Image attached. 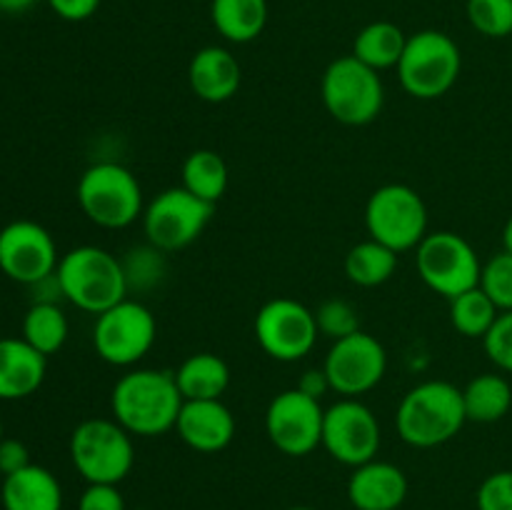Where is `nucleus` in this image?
I'll use <instances>...</instances> for the list:
<instances>
[{
    "label": "nucleus",
    "mask_w": 512,
    "mask_h": 510,
    "mask_svg": "<svg viewBox=\"0 0 512 510\" xmlns=\"http://www.w3.org/2000/svg\"><path fill=\"white\" fill-rule=\"evenodd\" d=\"M415 250H418L415 255L418 275L433 293L453 300L465 290L480 285L483 263L463 235L450 230L428 233Z\"/></svg>",
    "instance_id": "1a4fd4ad"
},
{
    "label": "nucleus",
    "mask_w": 512,
    "mask_h": 510,
    "mask_svg": "<svg viewBox=\"0 0 512 510\" xmlns=\"http://www.w3.org/2000/svg\"><path fill=\"white\" fill-rule=\"evenodd\" d=\"M48 5L58 18L80 23V20H88L98 13L100 0H48Z\"/></svg>",
    "instance_id": "4c0bfd02"
},
{
    "label": "nucleus",
    "mask_w": 512,
    "mask_h": 510,
    "mask_svg": "<svg viewBox=\"0 0 512 510\" xmlns=\"http://www.w3.org/2000/svg\"><path fill=\"white\" fill-rule=\"evenodd\" d=\"M183 400H220L230 385V368L215 353H195L175 370Z\"/></svg>",
    "instance_id": "4be33fe9"
},
{
    "label": "nucleus",
    "mask_w": 512,
    "mask_h": 510,
    "mask_svg": "<svg viewBox=\"0 0 512 510\" xmlns=\"http://www.w3.org/2000/svg\"><path fill=\"white\" fill-rule=\"evenodd\" d=\"M323 418L325 408L320 400L290 388L270 400L265 410V433L283 455L303 458L323 443Z\"/></svg>",
    "instance_id": "ddd939ff"
},
{
    "label": "nucleus",
    "mask_w": 512,
    "mask_h": 510,
    "mask_svg": "<svg viewBox=\"0 0 512 510\" xmlns=\"http://www.w3.org/2000/svg\"><path fill=\"white\" fill-rule=\"evenodd\" d=\"M78 205L90 223L120 230L143 218V188L120 163H95L80 175Z\"/></svg>",
    "instance_id": "20e7f679"
},
{
    "label": "nucleus",
    "mask_w": 512,
    "mask_h": 510,
    "mask_svg": "<svg viewBox=\"0 0 512 510\" xmlns=\"http://www.w3.org/2000/svg\"><path fill=\"white\" fill-rule=\"evenodd\" d=\"M468 423L463 390L448 380H425L403 395L395 413L398 435L413 448H438Z\"/></svg>",
    "instance_id": "f03ea898"
},
{
    "label": "nucleus",
    "mask_w": 512,
    "mask_h": 510,
    "mask_svg": "<svg viewBox=\"0 0 512 510\" xmlns=\"http://www.w3.org/2000/svg\"><path fill=\"white\" fill-rule=\"evenodd\" d=\"M0 440H3V423H0Z\"/></svg>",
    "instance_id": "37998d69"
},
{
    "label": "nucleus",
    "mask_w": 512,
    "mask_h": 510,
    "mask_svg": "<svg viewBox=\"0 0 512 510\" xmlns=\"http://www.w3.org/2000/svg\"><path fill=\"white\" fill-rule=\"evenodd\" d=\"M323 445L338 463L358 468L380 450L378 415L358 398H343L325 408Z\"/></svg>",
    "instance_id": "2eb2a0df"
},
{
    "label": "nucleus",
    "mask_w": 512,
    "mask_h": 510,
    "mask_svg": "<svg viewBox=\"0 0 512 510\" xmlns=\"http://www.w3.org/2000/svg\"><path fill=\"white\" fill-rule=\"evenodd\" d=\"M503 245L508 253H512V218L505 223V230H503Z\"/></svg>",
    "instance_id": "a19ab883"
},
{
    "label": "nucleus",
    "mask_w": 512,
    "mask_h": 510,
    "mask_svg": "<svg viewBox=\"0 0 512 510\" xmlns=\"http://www.w3.org/2000/svg\"><path fill=\"white\" fill-rule=\"evenodd\" d=\"M78 510H125V500L118 485L88 483V488L80 495Z\"/></svg>",
    "instance_id": "c9c22d12"
},
{
    "label": "nucleus",
    "mask_w": 512,
    "mask_h": 510,
    "mask_svg": "<svg viewBox=\"0 0 512 510\" xmlns=\"http://www.w3.org/2000/svg\"><path fill=\"white\" fill-rule=\"evenodd\" d=\"M243 80L238 58L228 48L205 45L190 58L188 83L190 90L205 103H225L233 98Z\"/></svg>",
    "instance_id": "6ab92c4d"
},
{
    "label": "nucleus",
    "mask_w": 512,
    "mask_h": 510,
    "mask_svg": "<svg viewBox=\"0 0 512 510\" xmlns=\"http://www.w3.org/2000/svg\"><path fill=\"white\" fill-rule=\"evenodd\" d=\"M395 68L405 93L418 100H435L458 83L463 55L448 33L420 30L408 38Z\"/></svg>",
    "instance_id": "39448f33"
},
{
    "label": "nucleus",
    "mask_w": 512,
    "mask_h": 510,
    "mask_svg": "<svg viewBox=\"0 0 512 510\" xmlns=\"http://www.w3.org/2000/svg\"><path fill=\"white\" fill-rule=\"evenodd\" d=\"M70 460L88 483L118 485L133 470V438L118 420L88 418L70 435Z\"/></svg>",
    "instance_id": "423d86ee"
},
{
    "label": "nucleus",
    "mask_w": 512,
    "mask_h": 510,
    "mask_svg": "<svg viewBox=\"0 0 512 510\" xmlns=\"http://www.w3.org/2000/svg\"><path fill=\"white\" fill-rule=\"evenodd\" d=\"M323 370L333 393L343 395V398H358L385 378L388 353L378 338L358 330V333L335 340L330 345Z\"/></svg>",
    "instance_id": "4468645a"
},
{
    "label": "nucleus",
    "mask_w": 512,
    "mask_h": 510,
    "mask_svg": "<svg viewBox=\"0 0 512 510\" xmlns=\"http://www.w3.org/2000/svg\"><path fill=\"white\" fill-rule=\"evenodd\" d=\"M5 510H63V488L43 465H33L5 475L0 490Z\"/></svg>",
    "instance_id": "412c9836"
},
{
    "label": "nucleus",
    "mask_w": 512,
    "mask_h": 510,
    "mask_svg": "<svg viewBox=\"0 0 512 510\" xmlns=\"http://www.w3.org/2000/svg\"><path fill=\"white\" fill-rule=\"evenodd\" d=\"M30 465V453L25 448L23 440H15V438H3L0 440V473L5 475H13L18 470L28 468Z\"/></svg>",
    "instance_id": "e433bc0d"
},
{
    "label": "nucleus",
    "mask_w": 512,
    "mask_h": 510,
    "mask_svg": "<svg viewBox=\"0 0 512 510\" xmlns=\"http://www.w3.org/2000/svg\"><path fill=\"white\" fill-rule=\"evenodd\" d=\"M215 205L180 188H168L155 195L143 210V233L160 253H175L200 238L213 218Z\"/></svg>",
    "instance_id": "9b49d317"
},
{
    "label": "nucleus",
    "mask_w": 512,
    "mask_h": 510,
    "mask_svg": "<svg viewBox=\"0 0 512 510\" xmlns=\"http://www.w3.org/2000/svg\"><path fill=\"white\" fill-rule=\"evenodd\" d=\"M465 13L470 25L485 38L512 35V0H468Z\"/></svg>",
    "instance_id": "c756f323"
},
{
    "label": "nucleus",
    "mask_w": 512,
    "mask_h": 510,
    "mask_svg": "<svg viewBox=\"0 0 512 510\" xmlns=\"http://www.w3.org/2000/svg\"><path fill=\"white\" fill-rule=\"evenodd\" d=\"M480 288H483L485 295L498 305L500 313L512 310V253L503 250V253L493 255V258L483 265Z\"/></svg>",
    "instance_id": "2f4dec72"
},
{
    "label": "nucleus",
    "mask_w": 512,
    "mask_h": 510,
    "mask_svg": "<svg viewBox=\"0 0 512 510\" xmlns=\"http://www.w3.org/2000/svg\"><path fill=\"white\" fill-rule=\"evenodd\" d=\"M295 388H298L300 393L310 395V398L320 400L325 393H330V380H328V375H325L323 368H310L300 375V380Z\"/></svg>",
    "instance_id": "58836bf2"
},
{
    "label": "nucleus",
    "mask_w": 512,
    "mask_h": 510,
    "mask_svg": "<svg viewBox=\"0 0 512 510\" xmlns=\"http://www.w3.org/2000/svg\"><path fill=\"white\" fill-rule=\"evenodd\" d=\"M58 268V248L43 225L33 220H13L0 230V270L10 280L38 285L53 278Z\"/></svg>",
    "instance_id": "dca6fc26"
},
{
    "label": "nucleus",
    "mask_w": 512,
    "mask_h": 510,
    "mask_svg": "<svg viewBox=\"0 0 512 510\" xmlns=\"http://www.w3.org/2000/svg\"><path fill=\"white\" fill-rule=\"evenodd\" d=\"M155 315L138 300H120L95 315L93 345L100 360L115 368H130L150 353L155 343Z\"/></svg>",
    "instance_id": "9d476101"
},
{
    "label": "nucleus",
    "mask_w": 512,
    "mask_h": 510,
    "mask_svg": "<svg viewBox=\"0 0 512 510\" xmlns=\"http://www.w3.org/2000/svg\"><path fill=\"white\" fill-rule=\"evenodd\" d=\"M210 20L228 43H250L268 25V0H213Z\"/></svg>",
    "instance_id": "5701e85b"
},
{
    "label": "nucleus",
    "mask_w": 512,
    "mask_h": 510,
    "mask_svg": "<svg viewBox=\"0 0 512 510\" xmlns=\"http://www.w3.org/2000/svg\"><path fill=\"white\" fill-rule=\"evenodd\" d=\"M175 373L170 370L138 368L125 373L110 393V410L130 435L155 438L175 430L183 408Z\"/></svg>",
    "instance_id": "f257e3e1"
},
{
    "label": "nucleus",
    "mask_w": 512,
    "mask_h": 510,
    "mask_svg": "<svg viewBox=\"0 0 512 510\" xmlns=\"http://www.w3.org/2000/svg\"><path fill=\"white\" fill-rule=\"evenodd\" d=\"M365 228L378 243L405 253L428 235V208L418 190L403 183H388L375 190L365 205Z\"/></svg>",
    "instance_id": "6e6552de"
},
{
    "label": "nucleus",
    "mask_w": 512,
    "mask_h": 510,
    "mask_svg": "<svg viewBox=\"0 0 512 510\" xmlns=\"http://www.w3.org/2000/svg\"><path fill=\"white\" fill-rule=\"evenodd\" d=\"M138 258H130L128 263H123L125 275H128V285L138 283L140 288H150L153 283H158L160 273H163V258H160V250L158 248H143V250H135Z\"/></svg>",
    "instance_id": "f704fd0d"
},
{
    "label": "nucleus",
    "mask_w": 512,
    "mask_h": 510,
    "mask_svg": "<svg viewBox=\"0 0 512 510\" xmlns=\"http://www.w3.org/2000/svg\"><path fill=\"white\" fill-rule=\"evenodd\" d=\"M288 510H315V508H310V505H295V508H288Z\"/></svg>",
    "instance_id": "79ce46f5"
},
{
    "label": "nucleus",
    "mask_w": 512,
    "mask_h": 510,
    "mask_svg": "<svg viewBox=\"0 0 512 510\" xmlns=\"http://www.w3.org/2000/svg\"><path fill=\"white\" fill-rule=\"evenodd\" d=\"M483 348L500 370L512 373V310L498 315L490 333L483 338Z\"/></svg>",
    "instance_id": "473e14b6"
},
{
    "label": "nucleus",
    "mask_w": 512,
    "mask_h": 510,
    "mask_svg": "<svg viewBox=\"0 0 512 510\" xmlns=\"http://www.w3.org/2000/svg\"><path fill=\"white\" fill-rule=\"evenodd\" d=\"M478 510H512V470H498L480 483Z\"/></svg>",
    "instance_id": "72a5a7b5"
},
{
    "label": "nucleus",
    "mask_w": 512,
    "mask_h": 510,
    "mask_svg": "<svg viewBox=\"0 0 512 510\" xmlns=\"http://www.w3.org/2000/svg\"><path fill=\"white\" fill-rule=\"evenodd\" d=\"M68 330V318L53 300L33 303L23 318V340L45 358L63 348L68 340Z\"/></svg>",
    "instance_id": "cd10ccee"
},
{
    "label": "nucleus",
    "mask_w": 512,
    "mask_h": 510,
    "mask_svg": "<svg viewBox=\"0 0 512 510\" xmlns=\"http://www.w3.org/2000/svg\"><path fill=\"white\" fill-rule=\"evenodd\" d=\"M175 430L188 448L218 453L233 443L235 415L223 400H185Z\"/></svg>",
    "instance_id": "f3484780"
},
{
    "label": "nucleus",
    "mask_w": 512,
    "mask_h": 510,
    "mask_svg": "<svg viewBox=\"0 0 512 510\" xmlns=\"http://www.w3.org/2000/svg\"><path fill=\"white\" fill-rule=\"evenodd\" d=\"M38 0H0V13H25Z\"/></svg>",
    "instance_id": "ea45409f"
},
{
    "label": "nucleus",
    "mask_w": 512,
    "mask_h": 510,
    "mask_svg": "<svg viewBox=\"0 0 512 510\" xmlns=\"http://www.w3.org/2000/svg\"><path fill=\"white\" fill-rule=\"evenodd\" d=\"M395 268H398V253L373 238L353 245L345 255V275L360 288H378L388 283Z\"/></svg>",
    "instance_id": "a878e982"
},
{
    "label": "nucleus",
    "mask_w": 512,
    "mask_h": 510,
    "mask_svg": "<svg viewBox=\"0 0 512 510\" xmlns=\"http://www.w3.org/2000/svg\"><path fill=\"white\" fill-rule=\"evenodd\" d=\"M408 498V478L385 460L358 465L348 480V500L355 510H398Z\"/></svg>",
    "instance_id": "a211bd4d"
},
{
    "label": "nucleus",
    "mask_w": 512,
    "mask_h": 510,
    "mask_svg": "<svg viewBox=\"0 0 512 510\" xmlns=\"http://www.w3.org/2000/svg\"><path fill=\"white\" fill-rule=\"evenodd\" d=\"M315 313V323H318V333L325 335L335 343L340 338H348V335L358 333L360 330V320H358V310L348 303V300L340 298H330L323 300L318 305Z\"/></svg>",
    "instance_id": "7c9ffc66"
},
{
    "label": "nucleus",
    "mask_w": 512,
    "mask_h": 510,
    "mask_svg": "<svg viewBox=\"0 0 512 510\" xmlns=\"http://www.w3.org/2000/svg\"><path fill=\"white\" fill-rule=\"evenodd\" d=\"M55 280L63 298L85 313L100 315L128 298L123 260L98 245H80L58 260Z\"/></svg>",
    "instance_id": "7ed1b4c3"
},
{
    "label": "nucleus",
    "mask_w": 512,
    "mask_h": 510,
    "mask_svg": "<svg viewBox=\"0 0 512 510\" xmlns=\"http://www.w3.org/2000/svg\"><path fill=\"white\" fill-rule=\"evenodd\" d=\"M255 340L273 360L295 363L313 350L318 340L315 313L293 298H273L255 315Z\"/></svg>",
    "instance_id": "f8f14e48"
},
{
    "label": "nucleus",
    "mask_w": 512,
    "mask_h": 510,
    "mask_svg": "<svg viewBox=\"0 0 512 510\" xmlns=\"http://www.w3.org/2000/svg\"><path fill=\"white\" fill-rule=\"evenodd\" d=\"M405 43L408 35L390 20H375V23L365 25L353 43V55L373 70H388L395 68L403 58Z\"/></svg>",
    "instance_id": "b1692460"
},
{
    "label": "nucleus",
    "mask_w": 512,
    "mask_h": 510,
    "mask_svg": "<svg viewBox=\"0 0 512 510\" xmlns=\"http://www.w3.org/2000/svg\"><path fill=\"white\" fill-rule=\"evenodd\" d=\"M465 415L470 423H498L512 408V388L498 373H483L463 388Z\"/></svg>",
    "instance_id": "393cba45"
},
{
    "label": "nucleus",
    "mask_w": 512,
    "mask_h": 510,
    "mask_svg": "<svg viewBox=\"0 0 512 510\" xmlns=\"http://www.w3.org/2000/svg\"><path fill=\"white\" fill-rule=\"evenodd\" d=\"M498 315V305L485 295V290L480 285L478 288L465 290L458 298L450 300V323L465 338L483 340L495 325Z\"/></svg>",
    "instance_id": "c85d7f7f"
},
{
    "label": "nucleus",
    "mask_w": 512,
    "mask_h": 510,
    "mask_svg": "<svg viewBox=\"0 0 512 510\" xmlns=\"http://www.w3.org/2000/svg\"><path fill=\"white\" fill-rule=\"evenodd\" d=\"M228 165L215 150H193L183 163V188L215 205L228 190Z\"/></svg>",
    "instance_id": "bb28decb"
},
{
    "label": "nucleus",
    "mask_w": 512,
    "mask_h": 510,
    "mask_svg": "<svg viewBox=\"0 0 512 510\" xmlns=\"http://www.w3.org/2000/svg\"><path fill=\"white\" fill-rule=\"evenodd\" d=\"M48 358L23 338H0V400H23L43 385Z\"/></svg>",
    "instance_id": "aec40b11"
},
{
    "label": "nucleus",
    "mask_w": 512,
    "mask_h": 510,
    "mask_svg": "<svg viewBox=\"0 0 512 510\" xmlns=\"http://www.w3.org/2000/svg\"><path fill=\"white\" fill-rule=\"evenodd\" d=\"M323 103L343 125H368L385 103L383 80L378 70L360 63L353 53L335 58L323 73Z\"/></svg>",
    "instance_id": "0eeeda50"
}]
</instances>
